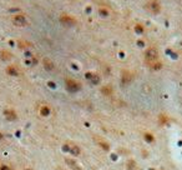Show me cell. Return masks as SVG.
Masks as SVG:
<instances>
[{
  "instance_id": "6da1fadb",
  "label": "cell",
  "mask_w": 182,
  "mask_h": 170,
  "mask_svg": "<svg viewBox=\"0 0 182 170\" xmlns=\"http://www.w3.org/2000/svg\"><path fill=\"white\" fill-rule=\"evenodd\" d=\"M65 149L68 150L69 153L73 154V155H80V153H81L80 148H79L75 143H73V141H68V143L65 144Z\"/></svg>"
},
{
  "instance_id": "7a4b0ae2",
  "label": "cell",
  "mask_w": 182,
  "mask_h": 170,
  "mask_svg": "<svg viewBox=\"0 0 182 170\" xmlns=\"http://www.w3.org/2000/svg\"><path fill=\"white\" fill-rule=\"evenodd\" d=\"M145 56H146V60H147V63H153V61H156L157 60V51L155 48H150L147 51H146V54H145Z\"/></svg>"
},
{
  "instance_id": "3957f363",
  "label": "cell",
  "mask_w": 182,
  "mask_h": 170,
  "mask_svg": "<svg viewBox=\"0 0 182 170\" xmlns=\"http://www.w3.org/2000/svg\"><path fill=\"white\" fill-rule=\"evenodd\" d=\"M66 88H68L70 92H77L80 89V84L76 80H73V79H68L66 80Z\"/></svg>"
},
{
  "instance_id": "277c9868",
  "label": "cell",
  "mask_w": 182,
  "mask_h": 170,
  "mask_svg": "<svg viewBox=\"0 0 182 170\" xmlns=\"http://www.w3.org/2000/svg\"><path fill=\"white\" fill-rule=\"evenodd\" d=\"M65 161H66V164L69 165V168H71L73 170H82L80 165L77 164V161H75V160H73V159H69V158H66Z\"/></svg>"
},
{
  "instance_id": "5b68a950",
  "label": "cell",
  "mask_w": 182,
  "mask_h": 170,
  "mask_svg": "<svg viewBox=\"0 0 182 170\" xmlns=\"http://www.w3.org/2000/svg\"><path fill=\"white\" fill-rule=\"evenodd\" d=\"M13 21L16 25H25L26 24V19L24 18V15H15L13 18Z\"/></svg>"
},
{
  "instance_id": "8992f818",
  "label": "cell",
  "mask_w": 182,
  "mask_h": 170,
  "mask_svg": "<svg viewBox=\"0 0 182 170\" xmlns=\"http://www.w3.org/2000/svg\"><path fill=\"white\" fill-rule=\"evenodd\" d=\"M95 140H96V143L100 145L104 150H109V144L106 143L104 139H101V138H99V136H95Z\"/></svg>"
},
{
  "instance_id": "52a82bcc",
  "label": "cell",
  "mask_w": 182,
  "mask_h": 170,
  "mask_svg": "<svg viewBox=\"0 0 182 170\" xmlns=\"http://www.w3.org/2000/svg\"><path fill=\"white\" fill-rule=\"evenodd\" d=\"M86 76H88V79L90 81H92L94 84H97L99 83V80H100V78H99V75H96V74H94V73H89L88 75H86Z\"/></svg>"
},
{
  "instance_id": "ba28073f",
  "label": "cell",
  "mask_w": 182,
  "mask_h": 170,
  "mask_svg": "<svg viewBox=\"0 0 182 170\" xmlns=\"http://www.w3.org/2000/svg\"><path fill=\"white\" fill-rule=\"evenodd\" d=\"M127 168H129V170H138V168H137V165H136V163L133 160H130L129 161V164H127Z\"/></svg>"
},
{
  "instance_id": "9c48e42d",
  "label": "cell",
  "mask_w": 182,
  "mask_h": 170,
  "mask_svg": "<svg viewBox=\"0 0 182 170\" xmlns=\"http://www.w3.org/2000/svg\"><path fill=\"white\" fill-rule=\"evenodd\" d=\"M40 114H41V115H44V116L49 115V114H50V109L47 108V106H41V109H40Z\"/></svg>"
},
{
  "instance_id": "30bf717a",
  "label": "cell",
  "mask_w": 182,
  "mask_h": 170,
  "mask_svg": "<svg viewBox=\"0 0 182 170\" xmlns=\"http://www.w3.org/2000/svg\"><path fill=\"white\" fill-rule=\"evenodd\" d=\"M6 116H8V119H10V120H14L15 118H16L14 111H11V110H6Z\"/></svg>"
},
{
  "instance_id": "8fae6325",
  "label": "cell",
  "mask_w": 182,
  "mask_h": 170,
  "mask_svg": "<svg viewBox=\"0 0 182 170\" xmlns=\"http://www.w3.org/2000/svg\"><path fill=\"white\" fill-rule=\"evenodd\" d=\"M44 64H45V68L46 69H53V63H51L50 60H47V59H45V60H44Z\"/></svg>"
},
{
  "instance_id": "7c38bea8",
  "label": "cell",
  "mask_w": 182,
  "mask_h": 170,
  "mask_svg": "<svg viewBox=\"0 0 182 170\" xmlns=\"http://www.w3.org/2000/svg\"><path fill=\"white\" fill-rule=\"evenodd\" d=\"M145 138H146V140H147V141H150V143L153 140V136L150 135V134H145Z\"/></svg>"
},
{
  "instance_id": "4fadbf2b",
  "label": "cell",
  "mask_w": 182,
  "mask_h": 170,
  "mask_svg": "<svg viewBox=\"0 0 182 170\" xmlns=\"http://www.w3.org/2000/svg\"><path fill=\"white\" fill-rule=\"evenodd\" d=\"M0 170H11V169L5 164H0Z\"/></svg>"
}]
</instances>
